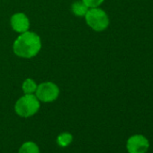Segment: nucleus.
<instances>
[{
	"label": "nucleus",
	"mask_w": 153,
	"mask_h": 153,
	"mask_svg": "<svg viewBox=\"0 0 153 153\" xmlns=\"http://www.w3.org/2000/svg\"><path fill=\"white\" fill-rule=\"evenodd\" d=\"M41 48L42 43L39 35L28 31L18 36L13 46L15 54L25 59H31L36 56Z\"/></svg>",
	"instance_id": "obj_1"
},
{
	"label": "nucleus",
	"mask_w": 153,
	"mask_h": 153,
	"mask_svg": "<svg viewBox=\"0 0 153 153\" xmlns=\"http://www.w3.org/2000/svg\"><path fill=\"white\" fill-rule=\"evenodd\" d=\"M40 109V102L36 96L33 94L20 97L15 105L16 113L21 117H30L34 115Z\"/></svg>",
	"instance_id": "obj_2"
},
{
	"label": "nucleus",
	"mask_w": 153,
	"mask_h": 153,
	"mask_svg": "<svg viewBox=\"0 0 153 153\" xmlns=\"http://www.w3.org/2000/svg\"><path fill=\"white\" fill-rule=\"evenodd\" d=\"M85 18L87 24L97 32L105 31L109 26V17L107 14L98 7L88 9Z\"/></svg>",
	"instance_id": "obj_3"
},
{
	"label": "nucleus",
	"mask_w": 153,
	"mask_h": 153,
	"mask_svg": "<svg viewBox=\"0 0 153 153\" xmlns=\"http://www.w3.org/2000/svg\"><path fill=\"white\" fill-rule=\"evenodd\" d=\"M59 95L58 86L52 82H44L37 86L35 96L39 101L44 103H51L55 101Z\"/></svg>",
	"instance_id": "obj_4"
},
{
	"label": "nucleus",
	"mask_w": 153,
	"mask_h": 153,
	"mask_svg": "<svg viewBox=\"0 0 153 153\" xmlns=\"http://www.w3.org/2000/svg\"><path fill=\"white\" fill-rule=\"evenodd\" d=\"M149 147V142L148 139L141 134L131 136L126 143V148L129 153H146Z\"/></svg>",
	"instance_id": "obj_5"
},
{
	"label": "nucleus",
	"mask_w": 153,
	"mask_h": 153,
	"mask_svg": "<svg viewBox=\"0 0 153 153\" xmlns=\"http://www.w3.org/2000/svg\"><path fill=\"white\" fill-rule=\"evenodd\" d=\"M11 25L12 28L20 33H25L30 27V22L28 17L23 13H17L12 16L11 17Z\"/></svg>",
	"instance_id": "obj_6"
},
{
	"label": "nucleus",
	"mask_w": 153,
	"mask_h": 153,
	"mask_svg": "<svg viewBox=\"0 0 153 153\" xmlns=\"http://www.w3.org/2000/svg\"><path fill=\"white\" fill-rule=\"evenodd\" d=\"M88 8L89 7L83 1H76L71 6V10L76 16H85Z\"/></svg>",
	"instance_id": "obj_7"
},
{
	"label": "nucleus",
	"mask_w": 153,
	"mask_h": 153,
	"mask_svg": "<svg viewBox=\"0 0 153 153\" xmlns=\"http://www.w3.org/2000/svg\"><path fill=\"white\" fill-rule=\"evenodd\" d=\"M18 153H40V149L36 143L26 141L20 147Z\"/></svg>",
	"instance_id": "obj_8"
},
{
	"label": "nucleus",
	"mask_w": 153,
	"mask_h": 153,
	"mask_svg": "<svg viewBox=\"0 0 153 153\" xmlns=\"http://www.w3.org/2000/svg\"><path fill=\"white\" fill-rule=\"evenodd\" d=\"M23 91L25 92V95H29V94H33L36 91L37 89V85L34 82L33 79H27L25 80V82L23 83Z\"/></svg>",
	"instance_id": "obj_9"
},
{
	"label": "nucleus",
	"mask_w": 153,
	"mask_h": 153,
	"mask_svg": "<svg viewBox=\"0 0 153 153\" xmlns=\"http://www.w3.org/2000/svg\"><path fill=\"white\" fill-rule=\"evenodd\" d=\"M73 137L69 132H63L57 138V142L60 147H68L72 142Z\"/></svg>",
	"instance_id": "obj_10"
},
{
	"label": "nucleus",
	"mask_w": 153,
	"mask_h": 153,
	"mask_svg": "<svg viewBox=\"0 0 153 153\" xmlns=\"http://www.w3.org/2000/svg\"><path fill=\"white\" fill-rule=\"evenodd\" d=\"M82 1L90 8L94 7H98L102 3L104 2V0H82Z\"/></svg>",
	"instance_id": "obj_11"
}]
</instances>
